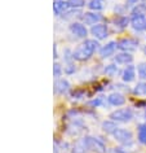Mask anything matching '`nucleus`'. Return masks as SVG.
<instances>
[{
  "instance_id": "1",
  "label": "nucleus",
  "mask_w": 146,
  "mask_h": 153,
  "mask_svg": "<svg viewBox=\"0 0 146 153\" xmlns=\"http://www.w3.org/2000/svg\"><path fill=\"white\" fill-rule=\"evenodd\" d=\"M97 48H98V42L96 39H86L82 44H79L72 51V57L76 61H87L94 55Z\"/></svg>"
},
{
  "instance_id": "2",
  "label": "nucleus",
  "mask_w": 146,
  "mask_h": 153,
  "mask_svg": "<svg viewBox=\"0 0 146 153\" xmlns=\"http://www.w3.org/2000/svg\"><path fill=\"white\" fill-rule=\"evenodd\" d=\"M79 145L84 151L88 149V151H92L96 153H107L105 143L100 140L98 137H94V136H86V137H83V139H80Z\"/></svg>"
},
{
  "instance_id": "3",
  "label": "nucleus",
  "mask_w": 146,
  "mask_h": 153,
  "mask_svg": "<svg viewBox=\"0 0 146 153\" xmlns=\"http://www.w3.org/2000/svg\"><path fill=\"white\" fill-rule=\"evenodd\" d=\"M133 112L129 108H122V109H117L113 113H110L109 118L114 122H120V123H127V122L133 120Z\"/></svg>"
},
{
  "instance_id": "4",
  "label": "nucleus",
  "mask_w": 146,
  "mask_h": 153,
  "mask_svg": "<svg viewBox=\"0 0 146 153\" xmlns=\"http://www.w3.org/2000/svg\"><path fill=\"white\" fill-rule=\"evenodd\" d=\"M113 136L118 143L125 145V147L132 145V143H133V134H132V131H129V130H127V128H118L117 131L113 134Z\"/></svg>"
},
{
  "instance_id": "5",
  "label": "nucleus",
  "mask_w": 146,
  "mask_h": 153,
  "mask_svg": "<svg viewBox=\"0 0 146 153\" xmlns=\"http://www.w3.org/2000/svg\"><path fill=\"white\" fill-rule=\"evenodd\" d=\"M118 49L122 52H133L138 48V42L132 38H127V39H122L118 42Z\"/></svg>"
},
{
  "instance_id": "6",
  "label": "nucleus",
  "mask_w": 146,
  "mask_h": 153,
  "mask_svg": "<svg viewBox=\"0 0 146 153\" xmlns=\"http://www.w3.org/2000/svg\"><path fill=\"white\" fill-rule=\"evenodd\" d=\"M69 30L74 36L80 38V39H86L88 35V30L84 26V24H80V22H72V24L69 25Z\"/></svg>"
},
{
  "instance_id": "7",
  "label": "nucleus",
  "mask_w": 146,
  "mask_h": 153,
  "mask_svg": "<svg viewBox=\"0 0 146 153\" xmlns=\"http://www.w3.org/2000/svg\"><path fill=\"white\" fill-rule=\"evenodd\" d=\"M131 26L136 31H146V16L145 14H132Z\"/></svg>"
},
{
  "instance_id": "8",
  "label": "nucleus",
  "mask_w": 146,
  "mask_h": 153,
  "mask_svg": "<svg viewBox=\"0 0 146 153\" xmlns=\"http://www.w3.org/2000/svg\"><path fill=\"white\" fill-rule=\"evenodd\" d=\"M91 34L94 36V39L97 40H103L109 36V29L106 25L103 24H97L91 27Z\"/></svg>"
},
{
  "instance_id": "9",
  "label": "nucleus",
  "mask_w": 146,
  "mask_h": 153,
  "mask_svg": "<svg viewBox=\"0 0 146 153\" xmlns=\"http://www.w3.org/2000/svg\"><path fill=\"white\" fill-rule=\"evenodd\" d=\"M102 20H103L102 14H100L98 12H87V13H83V16H82V21L84 25L94 26L100 24Z\"/></svg>"
},
{
  "instance_id": "10",
  "label": "nucleus",
  "mask_w": 146,
  "mask_h": 153,
  "mask_svg": "<svg viewBox=\"0 0 146 153\" xmlns=\"http://www.w3.org/2000/svg\"><path fill=\"white\" fill-rule=\"evenodd\" d=\"M70 82L65 78H58L55 82V94L57 95H66L70 91Z\"/></svg>"
},
{
  "instance_id": "11",
  "label": "nucleus",
  "mask_w": 146,
  "mask_h": 153,
  "mask_svg": "<svg viewBox=\"0 0 146 153\" xmlns=\"http://www.w3.org/2000/svg\"><path fill=\"white\" fill-rule=\"evenodd\" d=\"M117 48H118V44L115 43V42H109L107 44L102 45V47L100 48V56H101V59H107V57H110V56H114Z\"/></svg>"
},
{
  "instance_id": "12",
  "label": "nucleus",
  "mask_w": 146,
  "mask_h": 153,
  "mask_svg": "<svg viewBox=\"0 0 146 153\" xmlns=\"http://www.w3.org/2000/svg\"><path fill=\"white\" fill-rule=\"evenodd\" d=\"M69 9H70V5L65 0H55L53 3V12L56 16H63Z\"/></svg>"
},
{
  "instance_id": "13",
  "label": "nucleus",
  "mask_w": 146,
  "mask_h": 153,
  "mask_svg": "<svg viewBox=\"0 0 146 153\" xmlns=\"http://www.w3.org/2000/svg\"><path fill=\"white\" fill-rule=\"evenodd\" d=\"M114 60L118 65H131L133 62V56L129 52H119L115 55Z\"/></svg>"
},
{
  "instance_id": "14",
  "label": "nucleus",
  "mask_w": 146,
  "mask_h": 153,
  "mask_svg": "<svg viewBox=\"0 0 146 153\" xmlns=\"http://www.w3.org/2000/svg\"><path fill=\"white\" fill-rule=\"evenodd\" d=\"M107 102L113 106H120V105L125 104V97L123 94L113 92V94L109 95V97H107Z\"/></svg>"
},
{
  "instance_id": "15",
  "label": "nucleus",
  "mask_w": 146,
  "mask_h": 153,
  "mask_svg": "<svg viewBox=\"0 0 146 153\" xmlns=\"http://www.w3.org/2000/svg\"><path fill=\"white\" fill-rule=\"evenodd\" d=\"M134 78H136V68L133 65H127V68L122 73V79L124 82L129 83V82H133Z\"/></svg>"
},
{
  "instance_id": "16",
  "label": "nucleus",
  "mask_w": 146,
  "mask_h": 153,
  "mask_svg": "<svg viewBox=\"0 0 146 153\" xmlns=\"http://www.w3.org/2000/svg\"><path fill=\"white\" fill-rule=\"evenodd\" d=\"M107 5L106 0H91L88 3V8L93 12H100V10H103Z\"/></svg>"
},
{
  "instance_id": "17",
  "label": "nucleus",
  "mask_w": 146,
  "mask_h": 153,
  "mask_svg": "<svg viewBox=\"0 0 146 153\" xmlns=\"http://www.w3.org/2000/svg\"><path fill=\"white\" fill-rule=\"evenodd\" d=\"M131 22V20L128 17L125 16H122V14H119V16H117L114 18V26L117 27L118 30H123L125 29L127 26H128V24Z\"/></svg>"
},
{
  "instance_id": "18",
  "label": "nucleus",
  "mask_w": 146,
  "mask_h": 153,
  "mask_svg": "<svg viewBox=\"0 0 146 153\" xmlns=\"http://www.w3.org/2000/svg\"><path fill=\"white\" fill-rule=\"evenodd\" d=\"M101 128H102V131H103V132H106V134H110V135H113V134H114L115 131H117V130H118L119 127L117 126V123H115L114 121L109 120V121H103V122H102Z\"/></svg>"
},
{
  "instance_id": "19",
  "label": "nucleus",
  "mask_w": 146,
  "mask_h": 153,
  "mask_svg": "<svg viewBox=\"0 0 146 153\" xmlns=\"http://www.w3.org/2000/svg\"><path fill=\"white\" fill-rule=\"evenodd\" d=\"M137 139L141 144L146 145V123H141L137 127Z\"/></svg>"
},
{
  "instance_id": "20",
  "label": "nucleus",
  "mask_w": 146,
  "mask_h": 153,
  "mask_svg": "<svg viewBox=\"0 0 146 153\" xmlns=\"http://www.w3.org/2000/svg\"><path fill=\"white\" fill-rule=\"evenodd\" d=\"M103 73L107 75V76H117L118 75V73H119V68L117 66V65H114V64H110V65H106L105 69H103Z\"/></svg>"
},
{
  "instance_id": "21",
  "label": "nucleus",
  "mask_w": 146,
  "mask_h": 153,
  "mask_svg": "<svg viewBox=\"0 0 146 153\" xmlns=\"http://www.w3.org/2000/svg\"><path fill=\"white\" fill-rule=\"evenodd\" d=\"M133 92L138 95V96H146V81H142L140 83H137L134 87Z\"/></svg>"
},
{
  "instance_id": "22",
  "label": "nucleus",
  "mask_w": 146,
  "mask_h": 153,
  "mask_svg": "<svg viewBox=\"0 0 146 153\" xmlns=\"http://www.w3.org/2000/svg\"><path fill=\"white\" fill-rule=\"evenodd\" d=\"M67 3L72 9H80L86 5V0H67Z\"/></svg>"
},
{
  "instance_id": "23",
  "label": "nucleus",
  "mask_w": 146,
  "mask_h": 153,
  "mask_svg": "<svg viewBox=\"0 0 146 153\" xmlns=\"http://www.w3.org/2000/svg\"><path fill=\"white\" fill-rule=\"evenodd\" d=\"M137 74H138V78H141L142 81H146V62H140L138 64Z\"/></svg>"
},
{
  "instance_id": "24",
  "label": "nucleus",
  "mask_w": 146,
  "mask_h": 153,
  "mask_svg": "<svg viewBox=\"0 0 146 153\" xmlns=\"http://www.w3.org/2000/svg\"><path fill=\"white\" fill-rule=\"evenodd\" d=\"M63 73V68L61 66V64L56 62L55 65H53V75H55V78H61V75H62Z\"/></svg>"
},
{
  "instance_id": "25",
  "label": "nucleus",
  "mask_w": 146,
  "mask_h": 153,
  "mask_svg": "<svg viewBox=\"0 0 146 153\" xmlns=\"http://www.w3.org/2000/svg\"><path fill=\"white\" fill-rule=\"evenodd\" d=\"M75 70H76V68H75V65L72 62L66 64V65H65V68H63V73H65V74H67V75L74 74Z\"/></svg>"
},
{
  "instance_id": "26",
  "label": "nucleus",
  "mask_w": 146,
  "mask_h": 153,
  "mask_svg": "<svg viewBox=\"0 0 146 153\" xmlns=\"http://www.w3.org/2000/svg\"><path fill=\"white\" fill-rule=\"evenodd\" d=\"M107 153H128V152H125L122 147H114V148H110Z\"/></svg>"
},
{
  "instance_id": "27",
  "label": "nucleus",
  "mask_w": 146,
  "mask_h": 153,
  "mask_svg": "<svg viewBox=\"0 0 146 153\" xmlns=\"http://www.w3.org/2000/svg\"><path fill=\"white\" fill-rule=\"evenodd\" d=\"M101 104H102V99H101V97L93 99V100H92V101H89V105H92V106H94V108H96V106H100V105H101Z\"/></svg>"
},
{
  "instance_id": "28",
  "label": "nucleus",
  "mask_w": 146,
  "mask_h": 153,
  "mask_svg": "<svg viewBox=\"0 0 146 153\" xmlns=\"http://www.w3.org/2000/svg\"><path fill=\"white\" fill-rule=\"evenodd\" d=\"M125 5H127V7L137 5V0H127V1H125Z\"/></svg>"
},
{
  "instance_id": "29",
  "label": "nucleus",
  "mask_w": 146,
  "mask_h": 153,
  "mask_svg": "<svg viewBox=\"0 0 146 153\" xmlns=\"http://www.w3.org/2000/svg\"><path fill=\"white\" fill-rule=\"evenodd\" d=\"M53 153H60V148H58V147H57V145H56V147H55V152H53Z\"/></svg>"
},
{
  "instance_id": "30",
  "label": "nucleus",
  "mask_w": 146,
  "mask_h": 153,
  "mask_svg": "<svg viewBox=\"0 0 146 153\" xmlns=\"http://www.w3.org/2000/svg\"><path fill=\"white\" fill-rule=\"evenodd\" d=\"M142 52H144L145 56H146V45H144V47H142Z\"/></svg>"
}]
</instances>
